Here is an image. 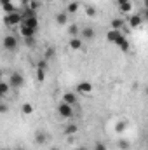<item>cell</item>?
<instances>
[{
	"mask_svg": "<svg viewBox=\"0 0 148 150\" xmlns=\"http://www.w3.org/2000/svg\"><path fill=\"white\" fill-rule=\"evenodd\" d=\"M9 112V105L7 103H0V113H5Z\"/></svg>",
	"mask_w": 148,
	"mask_h": 150,
	"instance_id": "31",
	"label": "cell"
},
{
	"mask_svg": "<svg viewBox=\"0 0 148 150\" xmlns=\"http://www.w3.org/2000/svg\"><path fill=\"white\" fill-rule=\"evenodd\" d=\"M66 33L70 35V37H78V33H80V28H78V25H68V30H66Z\"/></svg>",
	"mask_w": 148,
	"mask_h": 150,
	"instance_id": "17",
	"label": "cell"
},
{
	"mask_svg": "<svg viewBox=\"0 0 148 150\" xmlns=\"http://www.w3.org/2000/svg\"><path fill=\"white\" fill-rule=\"evenodd\" d=\"M75 89H77V93H78V94H91V93H92V89H94V86H92L89 80H82V82H78V84H77V87H75Z\"/></svg>",
	"mask_w": 148,
	"mask_h": 150,
	"instance_id": "5",
	"label": "cell"
},
{
	"mask_svg": "<svg viewBox=\"0 0 148 150\" xmlns=\"http://www.w3.org/2000/svg\"><path fill=\"white\" fill-rule=\"evenodd\" d=\"M7 84H9L11 89H19V87L25 86V77L19 72H12V74L9 75V82Z\"/></svg>",
	"mask_w": 148,
	"mask_h": 150,
	"instance_id": "1",
	"label": "cell"
},
{
	"mask_svg": "<svg viewBox=\"0 0 148 150\" xmlns=\"http://www.w3.org/2000/svg\"><path fill=\"white\" fill-rule=\"evenodd\" d=\"M129 145H131V143H129L127 140H124V138H120V140L117 142V147H118L120 150H127L129 149Z\"/></svg>",
	"mask_w": 148,
	"mask_h": 150,
	"instance_id": "23",
	"label": "cell"
},
{
	"mask_svg": "<svg viewBox=\"0 0 148 150\" xmlns=\"http://www.w3.org/2000/svg\"><path fill=\"white\" fill-rule=\"evenodd\" d=\"M2 9H4V12H5V14H11V12H16V7L12 5V2H11V4H7V5H2Z\"/></svg>",
	"mask_w": 148,
	"mask_h": 150,
	"instance_id": "26",
	"label": "cell"
},
{
	"mask_svg": "<svg viewBox=\"0 0 148 150\" xmlns=\"http://www.w3.org/2000/svg\"><path fill=\"white\" fill-rule=\"evenodd\" d=\"M115 131H117L118 134L124 133V131H125V122H117V124H115Z\"/></svg>",
	"mask_w": 148,
	"mask_h": 150,
	"instance_id": "28",
	"label": "cell"
},
{
	"mask_svg": "<svg viewBox=\"0 0 148 150\" xmlns=\"http://www.w3.org/2000/svg\"><path fill=\"white\" fill-rule=\"evenodd\" d=\"M51 150H59V149H56V147H52V149H51Z\"/></svg>",
	"mask_w": 148,
	"mask_h": 150,
	"instance_id": "38",
	"label": "cell"
},
{
	"mask_svg": "<svg viewBox=\"0 0 148 150\" xmlns=\"http://www.w3.org/2000/svg\"><path fill=\"white\" fill-rule=\"evenodd\" d=\"M21 21H23V14H21V12H18V11L4 16V23H5L7 26H16V25H21Z\"/></svg>",
	"mask_w": 148,
	"mask_h": 150,
	"instance_id": "3",
	"label": "cell"
},
{
	"mask_svg": "<svg viewBox=\"0 0 148 150\" xmlns=\"http://www.w3.org/2000/svg\"><path fill=\"white\" fill-rule=\"evenodd\" d=\"M38 7H40V5H38L37 0H30V2H28V11H32V12H35V14H37Z\"/></svg>",
	"mask_w": 148,
	"mask_h": 150,
	"instance_id": "24",
	"label": "cell"
},
{
	"mask_svg": "<svg viewBox=\"0 0 148 150\" xmlns=\"http://www.w3.org/2000/svg\"><path fill=\"white\" fill-rule=\"evenodd\" d=\"M25 44H26V45H33V44H35V37L25 38Z\"/></svg>",
	"mask_w": 148,
	"mask_h": 150,
	"instance_id": "32",
	"label": "cell"
},
{
	"mask_svg": "<svg viewBox=\"0 0 148 150\" xmlns=\"http://www.w3.org/2000/svg\"><path fill=\"white\" fill-rule=\"evenodd\" d=\"M33 110H35V108H33V105H32V103H28V101H26V103H23V107H21V113H23V115H32Z\"/></svg>",
	"mask_w": 148,
	"mask_h": 150,
	"instance_id": "18",
	"label": "cell"
},
{
	"mask_svg": "<svg viewBox=\"0 0 148 150\" xmlns=\"http://www.w3.org/2000/svg\"><path fill=\"white\" fill-rule=\"evenodd\" d=\"M122 35H124V33H122L120 30H113V28H111V30H108V32H106V40H108V42H111V44H115V42L122 37Z\"/></svg>",
	"mask_w": 148,
	"mask_h": 150,
	"instance_id": "9",
	"label": "cell"
},
{
	"mask_svg": "<svg viewBox=\"0 0 148 150\" xmlns=\"http://www.w3.org/2000/svg\"><path fill=\"white\" fill-rule=\"evenodd\" d=\"M115 45H117L120 51H124V52H127V51H129V47H131V45H129V40L125 38V35H122V37L118 38V40L115 42Z\"/></svg>",
	"mask_w": 148,
	"mask_h": 150,
	"instance_id": "13",
	"label": "cell"
},
{
	"mask_svg": "<svg viewBox=\"0 0 148 150\" xmlns=\"http://www.w3.org/2000/svg\"><path fill=\"white\" fill-rule=\"evenodd\" d=\"M47 67H49V63H47V59H44V58L37 63V68H42V70H47Z\"/></svg>",
	"mask_w": 148,
	"mask_h": 150,
	"instance_id": "29",
	"label": "cell"
},
{
	"mask_svg": "<svg viewBox=\"0 0 148 150\" xmlns=\"http://www.w3.org/2000/svg\"><path fill=\"white\" fill-rule=\"evenodd\" d=\"M4 150H12V149H4Z\"/></svg>",
	"mask_w": 148,
	"mask_h": 150,
	"instance_id": "40",
	"label": "cell"
},
{
	"mask_svg": "<svg viewBox=\"0 0 148 150\" xmlns=\"http://www.w3.org/2000/svg\"><path fill=\"white\" fill-rule=\"evenodd\" d=\"M78 7H80V4H78L77 0L70 2V4H68V7H66V14H75V12L78 11Z\"/></svg>",
	"mask_w": 148,
	"mask_h": 150,
	"instance_id": "19",
	"label": "cell"
},
{
	"mask_svg": "<svg viewBox=\"0 0 148 150\" xmlns=\"http://www.w3.org/2000/svg\"><path fill=\"white\" fill-rule=\"evenodd\" d=\"M19 33L23 35V38H30V37H35L37 35V32L33 28H28L25 25H19Z\"/></svg>",
	"mask_w": 148,
	"mask_h": 150,
	"instance_id": "11",
	"label": "cell"
},
{
	"mask_svg": "<svg viewBox=\"0 0 148 150\" xmlns=\"http://www.w3.org/2000/svg\"><path fill=\"white\" fill-rule=\"evenodd\" d=\"M37 80L38 82H44V80H45V70L37 68Z\"/></svg>",
	"mask_w": 148,
	"mask_h": 150,
	"instance_id": "27",
	"label": "cell"
},
{
	"mask_svg": "<svg viewBox=\"0 0 148 150\" xmlns=\"http://www.w3.org/2000/svg\"><path fill=\"white\" fill-rule=\"evenodd\" d=\"M45 2H51V4H52V2H54V0H45Z\"/></svg>",
	"mask_w": 148,
	"mask_h": 150,
	"instance_id": "39",
	"label": "cell"
},
{
	"mask_svg": "<svg viewBox=\"0 0 148 150\" xmlns=\"http://www.w3.org/2000/svg\"><path fill=\"white\" fill-rule=\"evenodd\" d=\"M9 91H11L9 84H7V82H4V80H0V98L7 96V94H9Z\"/></svg>",
	"mask_w": 148,
	"mask_h": 150,
	"instance_id": "21",
	"label": "cell"
},
{
	"mask_svg": "<svg viewBox=\"0 0 148 150\" xmlns=\"http://www.w3.org/2000/svg\"><path fill=\"white\" fill-rule=\"evenodd\" d=\"M2 47L5 51H9V52H14L19 47V42H18V38L14 37V35H5V37L2 38Z\"/></svg>",
	"mask_w": 148,
	"mask_h": 150,
	"instance_id": "2",
	"label": "cell"
},
{
	"mask_svg": "<svg viewBox=\"0 0 148 150\" xmlns=\"http://www.w3.org/2000/svg\"><path fill=\"white\" fill-rule=\"evenodd\" d=\"M2 77H4V72H2V70H0V80H2Z\"/></svg>",
	"mask_w": 148,
	"mask_h": 150,
	"instance_id": "36",
	"label": "cell"
},
{
	"mask_svg": "<svg viewBox=\"0 0 148 150\" xmlns=\"http://www.w3.org/2000/svg\"><path fill=\"white\" fill-rule=\"evenodd\" d=\"M56 23H58L59 26H65V25H68V14H66L65 11L58 12V14H56Z\"/></svg>",
	"mask_w": 148,
	"mask_h": 150,
	"instance_id": "15",
	"label": "cell"
},
{
	"mask_svg": "<svg viewBox=\"0 0 148 150\" xmlns=\"http://www.w3.org/2000/svg\"><path fill=\"white\" fill-rule=\"evenodd\" d=\"M118 11L124 12V14H129L132 11V2H125V4H120L118 5Z\"/></svg>",
	"mask_w": 148,
	"mask_h": 150,
	"instance_id": "20",
	"label": "cell"
},
{
	"mask_svg": "<svg viewBox=\"0 0 148 150\" xmlns=\"http://www.w3.org/2000/svg\"><path fill=\"white\" fill-rule=\"evenodd\" d=\"M47 140H49V136H47V133H45V131L38 129L37 133H35V143H37V145H45V143H47Z\"/></svg>",
	"mask_w": 148,
	"mask_h": 150,
	"instance_id": "10",
	"label": "cell"
},
{
	"mask_svg": "<svg viewBox=\"0 0 148 150\" xmlns=\"http://www.w3.org/2000/svg\"><path fill=\"white\" fill-rule=\"evenodd\" d=\"M77 133H78V124H75V122L65 126V129H63V134H65V136H73Z\"/></svg>",
	"mask_w": 148,
	"mask_h": 150,
	"instance_id": "12",
	"label": "cell"
},
{
	"mask_svg": "<svg viewBox=\"0 0 148 150\" xmlns=\"http://www.w3.org/2000/svg\"><path fill=\"white\" fill-rule=\"evenodd\" d=\"M75 150H89V149H85V147H77Z\"/></svg>",
	"mask_w": 148,
	"mask_h": 150,
	"instance_id": "35",
	"label": "cell"
},
{
	"mask_svg": "<svg viewBox=\"0 0 148 150\" xmlns=\"http://www.w3.org/2000/svg\"><path fill=\"white\" fill-rule=\"evenodd\" d=\"M84 9H85V14H87L89 18H94V16H96V7H92V5H85Z\"/></svg>",
	"mask_w": 148,
	"mask_h": 150,
	"instance_id": "25",
	"label": "cell"
},
{
	"mask_svg": "<svg viewBox=\"0 0 148 150\" xmlns=\"http://www.w3.org/2000/svg\"><path fill=\"white\" fill-rule=\"evenodd\" d=\"M125 2H131V0H117V4L120 5V4H125Z\"/></svg>",
	"mask_w": 148,
	"mask_h": 150,
	"instance_id": "34",
	"label": "cell"
},
{
	"mask_svg": "<svg viewBox=\"0 0 148 150\" xmlns=\"http://www.w3.org/2000/svg\"><path fill=\"white\" fill-rule=\"evenodd\" d=\"M143 21H145V19H143L141 14H131V16H129V26H131V28H140Z\"/></svg>",
	"mask_w": 148,
	"mask_h": 150,
	"instance_id": "7",
	"label": "cell"
},
{
	"mask_svg": "<svg viewBox=\"0 0 148 150\" xmlns=\"http://www.w3.org/2000/svg\"><path fill=\"white\" fill-rule=\"evenodd\" d=\"M58 113H59V117H63V119H72L73 117V107H70V105H66V103H59L58 105Z\"/></svg>",
	"mask_w": 148,
	"mask_h": 150,
	"instance_id": "4",
	"label": "cell"
},
{
	"mask_svg": "<svg viewBox=\"0 0 148 150\" xmlns=\"http://www.w3.org/2000/svg\"><path fill=\"white\" fill-rule=\"evenodd\" d=\"M14 150H25V149L23 147H18V149H14Z\"/></svg>",
	"mask_w": 148,
	"mask_h": 150,
	"instance_id": "37",
	"label": "cell"
},
{
	"mask_svg": "<svg viewBox=\"0 0 148 150\" xmlns=\"http://www.w3.org/2000/svg\"><path fill=\"white\" fill-rule=\"evenodd\" d=\"M70 49H73V51H78V49H82L84 47V42H82V38L80 37H73V38H70Z\"/></svg>",
	"mask_w": 148,
	"mask_h": 150,
	"instance_id": "14",
	"label": "cell"
},
{
	"mask_svg": "<svg viewBox=\"0 0 148 150\" xmlns=\"http://www.w3.org/2000/svg\"><path fill=\"white\" fill-rule=\"evenodd\" d=\"M78 37L82 38V40H94V37H96V30H94L92 26H85V28L80 30Z\"/></svg>",
	"mask_w": 148,
	"mask_h": 150,
	"instance_id": "6",
	"label": "cell"
},
{
	"mask_svg": "<svg viewBox=\"0 0 148 150\" xmlns=\"http://www.w3.org/2000/svg\"><path fill=\"white\" fill-rule=\"evenodd\" d=\"M94 150H108V149H106V145H105L103 142H96V145H94Z\"/></svg>",
	"mask_w": 148,
	"mask_h": 150,
	"instance_id": "30",
	"label": "cell"
},
{
	"mask_svg": "<svg viewBox=\"0 0 148 150\" xmlns=\"http://www.w3.org/2000/svg\"><path fill=\"white\" fill-rule=\"evenodd\" d=\"M54 56H56V49H54V47H47V49H45V52H44V59H47V61H49V59H52Z\"/></svg>",
	"mask_w": 148,
	"mask_h": 150,
	"instance_id": "22",
	"label": "cell"
},
{
	"mask_svg": "<svg viewBox=\"0 0 148 150\" xmlns=\"http://www.w3.org/2000/svg\"><path fill=\"white\" fill-rule=\"evenodd\" d=\"M12 0H0V5H7V4H11Z\"/></svg>",
	"mask_w": 148,
	"mask_h": 150,
	"instance_id": "33",
	"label": "cell"
},
{
	"mask_svg": "<svg viewBox=\"0 0 148 150\" xmlns=\"http://www.w3.org/2000/svg\"><path fill=\"white\" fill-rule=\"evenodd\" d=\"M61 101H63V103H66V105H70V107H73V105L78 103V98H77V94H75V93H65Z\"/></svg>",
	"mask_w": 148,
	"mask_h": 150,
	"instance_id": "8",
	"label": "cell"
},
{
	"mask_svg": "<svg viewBox=\"0 0 148 150\" xmlns=\"http://www.w3.org/2000/svg\"><path fill=\"white\" fill-rule=\"evenodd\" d=\"M124 25H125V19H122V18H113V19H111V28H113V30H120V32H122Z\"/></svg>",
	"mask_w": 148,
	"mask_h": 150,
	"instance_id": "16",
	"label": "cell"
}]
</instances>
